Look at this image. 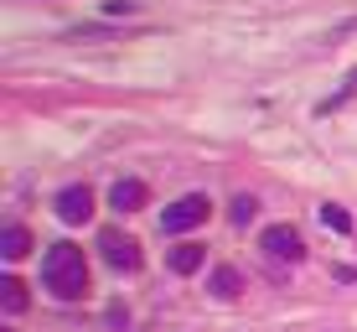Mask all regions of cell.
I'll return each mask as SVG.
<instances>
[{
  "label": "cell",
  "instance_id": "52a82bcc",
  "mask_svg": "<svg viewBox=\"0 0 357 332\" xmlns=\"http://www.w3.org/2000/svg\"><path fill=\"white\" fill-rule=\"evenodd\" d=\"M202 260H207L202 244H176V250L166 254V265L176 270V275H192V270H202Z\"/></svg>",
  "mask_w": 357,
  "mask_h": 332
},
{
  "label": "cell",
  "instance_id": "277c9868",
  "mask_svg": "<svg viewBox=\"0 0 357 332\" xmlns=\"http://www.w3.org/2000/svg\"><path fill=\"white\" fill-rule=\"evenodd\" d=\"M98 250H104V260L114 270H140V239H130V233L104 229V233H98Z\"/></svg>",
  "mask_w": 357,
  "mask_h": 332
},
{
  "label": "cell",
  "instance_id": "8992f818",
  "mask_svg": "<svg viewBox=\"0 0 357 332\" xmlns=\"http://www.w3.org/2000/svg\"><path fill=\"white\" fill-rule=\"evenodd\" d=\"M145 198H151V192H145V182H135V177H125V182L109 187V208H119V213H140Z\"/></svg>",
  "mask_w": 357,
  "mask_h": 332
},
{
  "label": "cell",
  "instance_id": "4fadbf2b",
  "mask_svg": "<svg viewBox=\"0 0 357 332\" xmlns=\"http://www.w3.org/2000/svg\"><path fill=\"white\" fill-rule=\"evenodd\" d=\"M352 94H357V68L347 73V83H342V89H337V94H331V99L321 104V115H331V109H342V104H347V99H352Z\"/></svg>",
  "mask_w": 357,
  "mask_h": 332
},
{
  "label": "cell",
  "instance_id": "3957f363",
  "mask_svg": "<svg viewBox=\"0 0 357 332\" xmlns=\"http://www.w3.org/2000/svg\"><path fill=\"white\" fill-rule=\"evenodd\" d=\"M259 250L269 254V260H280V265H301V260H305V239H301V233H295L290 224H275V229H264Z\"/></svg>",
  "mask_w": 357,
  "mask_h": 332
},
{
  "label": "cell",
  "instance_id": "8fae6325",
  "mask_svg": "<svg viewBox=\"0 0 357 332\" xmlns=\"http://www.w3.org/2000/svg\"><path fill=\"white\" fill-rule=\"evenodd\" d=\"M321 224L331 229V233H352V213L342 203H321Z\"/></svg>",
  "mask_w": 357,
  "mask_h": 332
},
{
  "label": "cell",
  "instance_id": "ba28073f",
  "mask_svg": "<svg viewBox=\"0 0 357 332\" xmlns=\"http://www.w3.org/2000/svg\"><path fill=\"white\" fill-rule=\"evenodd\" d=\"M238 291H243V275H238V270H233V265H218V270H213V296L233 301V296H238Z\"/></svg>",
  "mask_w": 357,
  "mask_h": 332
},
{
  "label": "cell",
  "instance_id": "7c38bea8",
  "mask_svg": "<svg viewBox=\"0 0 357 332\" xmlns=\"http://www.w3.org/2000/svg\"><path fill=\"white\" fill-rule=\"evenodd\" d=\"M254 213H259V198H249V192H238V198H233V203H228V218H233V224H238V229H243V224H249V218H254Z\"/></svg>",
  "mask_w": 357,
  "mask_h": 332
},
{
  "label": "cell",
  "instance_id": "7a4b0ae2",
  "mask_svg": "<svg viewBox=\"0 0 357 332\" xmlns=\"http://www.w3.org/2000/svg\"><path fill=\"white\" fill-rule=\"evenodd\" d=\"M207 213H213V203L202 198V192H192V198H176L161 213V229L166 233H187V229H197V224H207Z\"/></svg>",
  "mask_w": 357,
  "mask_h": 332
},
{
  "label": "cell",
  "instance_id": "6da1fadb",
  "mask_svg": "<svg viewBox=\"0 0 357 332\" xmlns=\"http://www.w3.org/2000/svg\"><path fill=\"white\" fill-rule=\"evenodd\" d=\"M42 280L57 301H78L89 291V260H83L78 244H52L42 260Z\"/></svg>",
  "mask_w": 357,
  "mask_h": 332
},
{
  "label": "cell",
  "instance_id": "30bf717a",
  "mask_svg": "<svg viewBox=\"0 0 357 332\" xmlns=\"http://www.w3.org/2000/svg\"><path fill=\"white\" fill-rule=\"evenodd\" d=\"M0 306H6L10 317H21V312H26V286H21L16 275H6V280H0Z\"/></svg>",
  "mask_w": 357,
  "mask_h": 332
},
{
  "label": "cell",
  "instance_id": "9c48e42d",
  "mask_svg": "<svg viewBox=\"0 0 357 332\" xmlns=\"http://www.w3.org/2000/svg\"><path fill=\"white\" fill-rule=\"evenodd\" d=\"M26 250H31V233L21 229V224H10L6 233H0V254H6V260H21Z\"/></svg>",
  "mask_w": 357,
  "mask_h": 332
},
{
  "label": "cell",
  "instance_id": "5b68a950",
  "mask_svg": "<svg viewBox=\"0 0 357 332\" xmlns=\"http://www.w3.org/2000/svg\"><path fill=\"white\" fill-rule=\"evenodd\" d=\"M52 208H57L63 224H89V218H93V192L89 187H63L52 198Z\"/></svg>",
  "mask_w": 357,
  "mask_h": 332
}]
</instances>
